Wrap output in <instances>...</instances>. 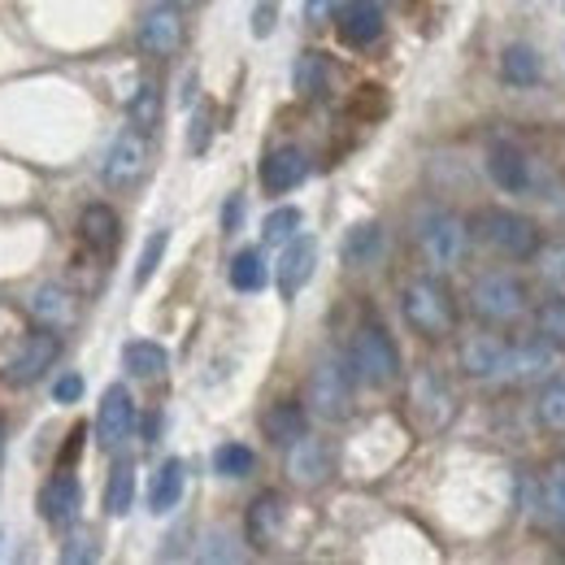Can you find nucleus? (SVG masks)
Masks as SVG:
<instances>
[{
	"instance_id": "34",
	"label": "nucleus",
	"mask_w": 565,
	"mask_h": 565,
	"mask_svg": "<svg viewBox=\"0 0 565 565\" xmlns=\"http://www.w3.org/2000/svg\"><path fill=\"white\" fill-rule=\"evenodd\" d=\"M540 423L548 426V430H557V435H565V374L544 387V396H540Z\"/></svg>"
},
{
	"instance_id": "39",
	"label": "nucleus",
	"mask_w": 565,
	"mask_h": 565,
	"mask_svg": "<svg viewBox=\"0 0 565 565\" xmlns=\"http://www.w3.org/2000/svg\"><path fill=\"white\" fill-rule=\"evenodd\" d=\"M335 4H340V0H305V22H309V26H322V22L335 13Z\"/></svg>"
},
{
	"instance_id": "32",
	"label": "nucleus",
	"mask_w": 565,
	"mask_h": 565,
	"mask_svg": "<svg viewBox=\"0 0 565 565\" xmlns=\"http://www.w3.org/2000/svg\"><path fill=\"white\" fill-rule=\"evenodd\" d=\"M535 331H540L557 353H565V296H553V300H544V305L535 309Z\"/></svg>"
},
{
	"instance_id": "25",
	"label": "nucleus",
	"mask_w": 565,
	"mask_h": 565,
	"mask_svg": "<svg viewBox=\"0 0 565 565\" xmlns=\"http://www.w3.org/2000/svg\"><path fill=\"white\" fill-rule=\"evenodd\" d=\"M379 257H383V226L379 222L353 226L349 239H344V262L349 266H374Z\"/></svg>"
},
{
	"instance_id": "44",
	"label": "nucleus",
	"mask_w": 565,
	"mask_h": 565,
	"mask_svg": "<svg viewBox=\"0 0 565 565\" xmlns=\"http://www.w3.org/2000/svg\"><path fill=\"white\" fill-rule=\"evenodd\" d=\"M0 457H4V430H0Z\"/></svg>"
},
{
	"instance_id": "17",
	"label": "nucleus",
	"mask_w": 565,
	"mask_h": 565,
	"mask_svg": "<svg viewBox=\"0 0 565 565\" xmlns=\"http://www.w3.org/2000/svg\"><path fill=\"white\" fill-rule=\"evenodd\" d=\"M488 174H492V183L500 192H513V196L531 188V161H526V152L513 148V143H492V152H488Z\"/></svg>"
},
{
	"instance_id": "18",
	"label": "nucleus",
	"mask_w": 565,
	"mask_h": 565,
	"mask_svg": "<svg viewBox=\"0 0 565 565\" xmlns=\"http://www.w3.org/2000/svg\"><path fill=\"white\" fill-rule=\"evenodd\" d=\"M78 235L96 257H109L118 248V239H122V222L109 205H87L83 217H78Z\"/></svg>"
},
{
	"instance_id": "35",
	"label": "nucleus",
	"mask_w": 565,
	"mask_h": 565,
	"mask_svg": "<svg viewBox=\"0 0 565 565\" xmlns=\"http://www.w3.org/2000/svg\"><path fill=\"white\" fill-rule=\"evenodd\" d=\"M296 231H300V210H291V205H282V210H275L262 222V239L266 244H287Z\"/></svg>"
},
{
	"instance_id": "37",
	"label": "nucleus",
	"mask_w": 565,
	"mask_h": 565,
	"mask_svg": "<svg viewBox=\"0 0 565 565\" xmlns=\"http://www.w3.org/2000/svg\"><path fill=\"white\" fill-rule=\"evenodd\" d=\"M540 275L565 291V244H548V248L540 253Z\"/></svg>"
},
{
	"instance_id": "13",
	"label": "nucleus",
	"mask_w": 565,
	"mask_h": 565,
	"mask_svg": "<svg viewBox=\"0 0 565 565\" xmlns=\"http://www.w3.org/2000/svg\"><path fill=\"white\" fill-rule=\"evenodd\" d=\"M335 31L349 49H370L383 40V9L379 0H349L335 18Z\"/></svg>"
},
{
	"instance_id": "41",
	"label": "nucleus",
	"mask_w": 565,
	"mask_h": 565,
	"mask_svg": "<svg viewBox=\"0 0 565 565\" xmlns=\"http://www.w3.org/2000/svg\"><path fill=\"white\" fill-rule=\"evenodd\" d=\"M239 217H244V196L235 192V196L226 201V210H222V231H235V226H239Z\"/></svg>"
},
{
	"instance_id": "45",
	"label": "nucleus",
	"mask_w": 565,
	"mask_h": 565,
	"mask_svg": "<svg viewBox=\"0 0 565 565\" xmlns=\"http://www.w3.org/2000/svg\"><path fill=\"white\" fill-rule=\"evenodd\" d=\"M401 4H405V0H401Z\"/></svg>"
},
{
	"instance_id": "42",
	"label": "nucleus",
	"mask_w": 565,
	"mask_h": 565,
	"mask_svg": "<svg viewBox=\"0 0 565 565\" xmlns=\"http://www.w3.org/2000/svg\"><path fill=\"white\" fill-rule=\"evenodd\" d=\"M205 140H210V118H205V114H196V131H192V152H201V148H205Z\"/></svg>"
},
{
	"instance_id": "31",
	"label": "nucleus",
	"mask_w": 565,
	"mask_h": 565,
	"mask_svg": "<svg viewBox=\"0 0 565 565\" xmlns=\"http://www.w3.org/2000/svg\"><path fill=\"white\" fill-rule=\"evenodd\" d=\"M253 466H257V452H253L248 444H222V448L213 452V470H217L222 479H248Z\"/></svg>"
},
{
	"instance_id": "11",
	"label": "nucleus",
	"mask_w": 565,
	"mask_h": 565,
	"mask_svg": "<svg viewBox=\"0 0 565 565\" xmlns=\"http://www.w3.org/2000/svg\"><path fill=\"white\" fill-rule=\"evenodd\" d=\"M131 430H136V401H131V392H127L122 383H114V387H105V396H100L96 444L114 452V448H122V444L131 439Z\"/></svg>"
},
{
	"instance_id": "30",
	"label": "nucleus",
	"mask_w": 565,
	"mask_h": 565,
	"mask_svg": "<svg viewBox=\"0 0 565 565\" xmlns=\"http://www.w3.org/2000/svg\"><path fill=\"white\" fill-rule=\"evenodd\" d=\"M500 71H504V78H509L513 87H535V83H540V57H535V49H526V44H509Z\"/></svg>"
},
{
	"instance_id": "6",
	"label": "nucleus",
	"mask_w": 565,
	"mask_h": 565,
	"mask_svg": "<svg viewBox=\"0 0 565 565\" xmlns=\"http://www.w3.org/2000/svg\"><path fill=\"white\" fill-rule=\"evenodd\" d=\"M57 356H62V331L40 327V331H31V335L13 349L9 365H4V379L18 383V387H31V383H40V379L57 365Z\"/></svg>"
},
{
	"instance_id": "14",
	"label": "nucleus",
	"mask_w": 565,
	"mask_h": 565,
	"mask_svg": "<svg viewBox=\"0 0 565 565\" xmlns=\"http://www.w3.org/2000/svg\"><path fill=\"white\" fill-rule=\"evenodd\" d=\"M313 266H318V239L313 235H291L279 257V291L287 300L313 279Z\"/></svg>"
},
{
	"instance_id": "21",
	"label": "nucleus",
	"mask_w": 565,
	"mask_h": 565,
	"mask_svg": "<svg viewBox=\"0 0 565 565\" xmlns=\"http://www.w3.org/2000/svg\"><path fill=\"white\" fill-rule=\"evenodd\" d=\"M279 526H282V500L275 492L257 495L253 509H248V544L253 548H270L275 535H279Z\"/></svg>"
},
{
	"instance_id": "22",
	"label": "nucleus",
	"mask_w": 565,
	"mask_h": 565,
	"mask_svg": "<svg viewBox=\"0 0 565 565\" xmlns=\"http://www.w3.org/2000/svg\"><path fill=\"white\" fill-rule=\"evenodd\" d=\"M179 495H183V461L170 457V461L157 466V475L148 483V509L152 513H170L179 504Z\"/></svg>"
},
{
	"instance_id": "16",
	"label": "nucleus",
	"mask_w": 565,
	"mask_h": 565,
	"mask_svg": "<svg viewBox=\"0 0 565 565\" xmlns=\"http://www.w3.org/2000/svg\"><path fill=\"white\" fill-rule=\"evenodd\" d=\"M78 504H83V492H78V479L74 475H53L44 488H40V518L49 526H71L78 518Z\"/></svg>"
},
{
	"instance_id": "23",
	"label": "nucleus",
	"mask_w": 565,
	"mask_h": 565,
	"mask_svg": "<svg viewBox=\"0 0 565 565\" xmlns=\"http://www.w3.org/2000/svg\"><path fill=\"white\" fill-rule=\"evenodd\" d=\"M262 430H266L270 444H282V448H287V444H296V439L305 435V409H300L296 401H279V405L266 409Z\"/></svg>"
},
{
	"instance_id": "10",
	"label": "nucleus",
	"mask_w": 565,
	"mask_h": 565,
	"mask_svg": "<svg viewBox=\"0 0 565 565\" xmlns=\"http://www.w3.org/2000/svg\"><path fill=\"white\" fill-rule=\"evenodd\" d=\"M188 44V26L179 4H157L140 18V49L148 57H174Z\"/></svg>"
},
{
	"instance_id": "43",
	"label": "nucleus",
	"mask_w": 565,
	"mask_h": 565,
	"mask_svg": "<svg viewBox=\"0 0 565 565\" xmlns=\"http://www.w3.org/2000/svg\"><path fill=\"white\" fill-rule=\"evenodd\" d=\"M166 4H179V9H188V4H196V0H166Z\"/></svg>"
},
{
	"instance_id": "15",
	"label": "nucleus",
	"mask_w": 565,
	"mask_h": 565,
	"mask_svg": "<svg viewBox=\"0 0 565 565\" xmlns=\"http://www.w3.org/2000/svg\"><path fill=\"white\" fill-rule=\"evenodd\" d=\"M305 179H309V157H305L300 148H291V143L275 148V152L262 161V188H266L270 196H282V192L300 188Z\"/></svg>"
},
{
	"instance_id": "40",
	"label": "nucleus",
	"mask_w": 565,
	"mask_h": 565,
	"mask_svg": "<svg viewBox=\"0 0 565 565\" xmlns=\"http://www.w3.org/2000/svg\"><path fill=\"white\" fill-rule=\"evenodd\" d=\"M270 31H275V0H266V4L253 13V35H257V40H266Z\"/></svg>"
},
{
	"instance_id": "9",
	"label": "nucleus",
	"mask_w": 565,
	"mask_h": 565,
	"mask_svg": "<svg viewBox=\"0 0 565 565\" xmlns=\"http://www.w3.org/2000/svg\"><path fill=\"white\" fill-rule=\"evenodd\" d=\"M418 244L435 266H457L466 253V222L448 210L426 213L423 226H418Z\"/></svg>"
},
{
	"instance_id": "38",
	"label": "nucleus",
	"mask_w": 565,
	"mask_h": 565,
	"mask_svg": "<svg viewBox=\"0 0 565 565\" xmlns=\"http://www.w3.org/2000/svg\"><path fill=\"white\" fill-rule=\"evenodd\" d=\"M83 396V374H62L57 383H53V401L57 405H74Z\"/></svg>"
},
{
	"instance_id": "26",
	"label": "nucleus",
	"mask_w": 565,
	"mask_h": 565,
	"mask_svg": "<svg viewBox=\"0 0 565 565\" xmlns=\"http://www.w3.org/2000/svg\"><path fill=\"white\" fill-rule=\"evenodd\" d=\"M122 361H127V370H131L136 379H161V374L170 370L166 349L152 344V340H131V344L122 349Z\"/></svg>"
},
{
	"instance_id": "3",
	"label": "nucleus",
	"mask_w": 565,
	"mask_h": 565,
	"mask_svg": "<svg viewBox=\"0 0 565 565\" xmlns=\"http://www.w3.org/2000/svg\"><path fill=\"white\" fill-rule=\"evenodd\" d=\"M349 365H353V379H361L365 387H392L401 379V353H396V344L383 327H361L356 331L353 349H349Z\"/></svg>"
},
{
	"instance_id": "19",
	"label": "nucleus",
	"mask_w": 565,
	"mask_h": 565,
	"mask_svg": "<svg viewBox=\"0 0 565 565\" xmlns=\"http://www.w3.org/2000/svg\"><path fill=\"white\" fill-rule=\"evenodd\" d=\"M26 309H31V318H35L40 327H53V331H66L74 322V296L66 287H57V282L35 287Z\"/></svg>"
},
{
	"instance_id": "8",
	"label": "nucleus",
	"mask_w": 565,
	"mask_h": 565,
	"mask_svg": "<svg viewBox=\"0 0 565 565\" xmlns=\"http://www.w3.org/2000/svg\"><path fill=\"white\" fill-rule=\"evenodd\" d=\"M461 370L479 383H513V344L495 335H470L461 344Z\"/></svg>"
},
{
	"instance_id": "33",
	"label": "nucleus",
	"mask_w": 565,
	"mask_h": 565,
	"mask_svg": "<svg viewBox=\"0 0 565 565\" xmlns=\"http://www.w3.org/2000/svg\"><path fill=\"white\" fill-rule=\"evenodd\" d=\"M157 118H161V92H157V83H143L140 92L131 96V127L148 136L157 127Z\"/></svg>"
},
{
	"instance_id": "28",
	"label": "nucleus",
	"mask_w": 565,
	"mask_h": 565,
	"mask_svg": "<svg viewBox=\"0 0 565 565\" xmlns=\"http://www.w3.org/2000/svg\"><path fill=\"white\" fill-rule=\"evenodd\" d=\"M414 405H418V409H435V426H444L452 418V392H448L430 370H423V374L414 379Z\"/></svg>"
},
{
	"instance_id": "27",
	"label": "nucleus",
	"mask_w": 565,
	"mask_h": 565,
	"mask_svg": "<svg viewBox=\"0 0 565 565\" xmlns=\"http://www.w3.org/2000/svg\"><path fill=\"white\" fill-rule=\"evenodd\" d=\"M226 279L235 291H262L266 279H270V270H266V257L257 253V248H244V253H235L231 257V270H226Z\"/></svg>"
},
{
	"instance_id": "12",
	"label": "nucleus",
	"mask_w": 565,
	"mask_h": 565,
	"mask_svg": "<svg viewBox=\"0 0 565 565\" xmlns=\"http://www.w3.org/2000/svg\"><path fill=\"white\" fill-rule=\"evenodd\" d=\"M287 479L296 488H318L331 479V448L327 439H313V435H300L296 444H287Z\"/></svg>"
},
{
	"instance_id": "5",
	"label": "nucleus",
	"mask_w": 565,
	"mask_h": 565,
	"mask_svg": "<svg viewBox=\"0 0 565 565\" xmlns=\"http://www.w3.org/2000/svg\"><path fill=\"white\" fill-rule=\"evenodd\" d=\"M305 405H309L322 423H340V418H349V414H353V365L322 361V365L309 374Z\"/></svg>"
},
{
	"instance_id": "36",
	"label": "nucleus",
	"mask_w": 565,
	"mask_h": 565,
	"mask_svg": "<svg viewBox=\"0 0 565 565\" xmlns=\"http://www.w3.org/2000/svg\"><path fill=\"white\" fill-rule=\"evenodd\" d=\"M166 244H170V235L166 231H157L148 244H143V253H140V266H136V282H148L152 275H157V266H161V253H166Z\"/></svg>"
},
{
	"instance_id": "4",
	"label": "nucleus",
	"mask_w": 565,
	"mask_h": 565,
	"mask_svg": "<svg viewBox=\"0 0 565 565\" xmlns=\"http://www.w3.org/2000/svg\"><path fill=\"white\" fill-rule=\"evenodd\" d=\"M470 309H475V318H483L492 327L518 322L526 313V282L504 275V270L479 275V279L470 282Z\"/></svg>"
},
{
	"instance_id": "7",
	"label": "nucleus",
	"mask_w": 565,
	"mask_h": 565,
	"mask_svg": "<svg viewBox=\"0 0 565 565\" xmlns=\"http://www.w3.org/2000/svg\"><path fill=\"white\" fill-rule=\"evenodd\" d=\"M148 157H152V148H148V136L143 131H122L118 140L109 143V152H105V183L109 188H118V192H127V188H136L143 179V170H148Z\"/></svg>"
},
{
	"instance_id": "20",
	"label": "nucleus",
	"mask_w": 565,
	"mask_h": 565,
	"mask_svg": "<svg viewBox=\"0 0 565 565\" xmlns=\"http://www.w3.org/2000/svg\"><path fill=\"white\" fill-rule=\"evenodd\" d=\"M535 509H540V518H544L553 531H565V457H557V461L544 466Z\"/></svg>"
},
{
	"instance_id": "24",
	"label": "nucleus",
	"mask_w": 565,
	"mask_h": 565,
	"mask_svg": "<svg viewBox=\"0 0 565 565\" xmlns=\"http://www.w3.org/2000/svg\"><path fill=\"white\" fill-rule=\"evenodd\" d=\"M291 78H296V92H300V96H309V100H313V96H327V83H331V62H327V53H318V49L300 53Z\"/></svg>"
},
{
	"instance_id": "29",
	"label": "nucleus",
	"mask_w": 565,
	"mask_h": 565,
	"mask_svg": "<svg viewBox=\"0 0 565 565\" xmlns=\"http://www.w3.org/2000/svg\"><path fill=\"white\" fill-rule=\"evenodd\" d=\"M131 500H136V466L131 461H118L109 470V483H105V513L122 518L131 509Z\"/></svg>"
},
{
	"instance_id": "1",
	"label": "nucleus",
	"mask_w": 565,
	"mask_h": 565,
	"mask_svg": "<svg viewBox=\"0 0 565 565\" xmlns=\"http://www.w3.org/2000/svg\"><path fill=\"white\" fill-rule=\"evenodd\" d=\"M401 313L423 340H444L457 331V300L439 279H409L401 291Z\"/></svg>"
},
{
	"instance_id": "2",
	"label": "nucleus",
	"mask_w": 565,
	"mask_h": 565,
	"mask_svg": "<svg viewBox=\"0 0 565 565\" xmlns=\"http://www.w3.org/2000/svg\"><path fill=\"white\" fill-rule=\"evenodd\" d=\"M475 226H479L483 244H488L492 253H500V257H509V262H526V257L540 253V226H535L526 213L483 210Z\"/></svg>"
}]
</instances>
